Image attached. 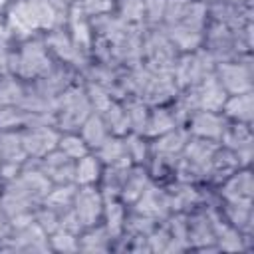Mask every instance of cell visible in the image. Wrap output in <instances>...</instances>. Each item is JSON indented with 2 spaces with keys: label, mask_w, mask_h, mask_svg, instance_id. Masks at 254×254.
<instances>
[{
  "label": "cell",
  "mask_w": 254,
  "mask_h": 254,
  "mask_svg": "<svg viewBox=\"0 0 254 254\" xmlns=\"http://www.w3.org/2000/svg\"><path fill=\"white\" fill-rule=\"evenodd\" d=\"M4 12L2 20L12 40H28L64 26L69 8L58 0H12Z\"/></svg>",
  "instance_id": "6da1fadb"
},
{
  "label": "cell",
  "mask_w": 254,
  "mask_h": 254,
  "mask_svg": "<svg viewBox=\"0 0 254 254\" xmlns=\"http://www.w3.org/2000/svg\"><path fill=\"white\" fill-rule=\"evenodd\" d=\"M20 42L18 48H12L10 73L22 81H36L52 69V54L42 36Z\"/></svg>",
  "instance_id": "7a4b0ae2"
},
{
  "label": "cell",
  "mask_w": 254,
  "mask_h": 254,
  "mask_svg": "<svg viewBox=\"0 0 254 254\" xmlns=\"http://www.w3.org/2000/svg\"><path fill=\"white\" fill-rule=\"evenodd\" d=\"M20 139L24 145V151L28 155V159H42L44 155L52 153L58 147V139H60V129L56 123H48L40 119V113L32 115V121L20 129Z\"/></svg>",
  "instance_id": "3957f363"
},
{
  "label": "cell",
  "mask_w": 254,
  "mask_h": 254,
  "mask_svg": "<svg viewBox=\"0 0 254 254\" xmlns=\"http://www.w3.org/2000/svg\"><path fill=\"white\" fill-rule=\"evenodd\" d=\"M212 73L218 85L226 91V95L252 91V65L248 58L238 56L234 60L216 62Z\"/></svg>",
  "instance_id": "277c9868"
},
{
  "label": "cell",
  "mask_w": 254,
  "mask_h": 254,
  "mask_svg": "<svg viewBox=\"0 0 254 254\" xmlns=\"http://www.w3.org/2000/svg\"><path fill=\"white\" fill-rule=\"evenodd\" d=\"M103 206H105V194L101 192L99 187H75L71 210H73L81 230L101 222Z\"/></svg>",
  "instance_id": "5b68a950"
},
{
  "label": "cell",
  "mask_w": 254,
  "mask_h": 254,
  "mask_svg": "<svg viewBox=\"0 0 254 254\" xmlns=\"http://www.w3.org/2000/svg\"><path fill=\"white\" fill-rule=\"evenodd\" d=\"M226 123L228 121L220 111H210V109H196L185 117V129L189 137L214 141V143L220 141L226 129Z\"/></svg>",
  "instance_id": "8992f818"
},
{
  "label": "cell",
  "mask_w": 254,
  "mask_h": 254,
  "mask_svg": "<svg viewBox=\"0 0 254 254\" xmlns=\"http://www.w3.org/2000/svg\"><path fill=\"white\" fill-rule=\"evenodd\" d=\"M73 165H75V161H71L58 149L44 155L36 163V167L46 175V179L52 183V187L54 185H73Z\"/></svg>",
  "instance_id": "52a82bcc"
},
{
  "label": "cell",
  "mask_w": 254,
  "mask_h": 254,
  "mask_svg": "<svg viewBox=\"0 0 254 254\" xmlns=\"http://www.w3.org/2000/svg\"><path fill=\"white\" fill-rule=\"evenodd\" d=\"M220 196L226 202H250L252 196V175L248 167H238L230 173L220 187Z\"/></svg>",
  "instance_id": "ba28073f"
},
{
  "label": "cell",
  "mask_w": 254,
  "mask_h": 254,
  "mask_svg": "<svg viewBox=\"0 0 254 254\" xmlns=\"http://www.w3.org/2000/svg\"><path fill=\"white\" fill-rule=\"evenodd\" d=\"M252 111H254V95L252 91L244 93H230L224 97L220 105V113L230 123H252Z\"/></svg>",
  "instance_id": "9c48e42d"
},
{
  "label": "cell",
  "mask_w": 254,
  "mask_h": 254,
  "mask_svg": "<svg viewBox=\"0 0 254 254\" xmlns=\"http://www.w3.org/2000/svg\"><path fill=\"white\" fill-rule=\"evenodd\" d=\"M103 163L97 159V155L91 151L75 161L73 165V185L75 187H99V181L103 177Z\"/></svg>",
  "instance_id": "30bf717a"
},
{
  "label": "cell",
  "mask_w": 254,
  "mask_h": 254,
  "mask_svg": "<svg viewBox=\"0 0 254 254\" xmlns=\"http://www.w3.org/2000/svg\"><path fill=\"white\" fill-rule=\"evenodd\" d=\"M77 133L83 137V141L87 143V147L91 151L97 149L111 135V131H109V127H107V123H105V119H103V115L99 111H91L81 121V125L77 127Z\"/></svg>",
  "instance_id": "8fae6325"
},
{
  "label": "cell",
  "mask_w": 254,
  "mask_h": 254,
  "mask_svg": "<svg viewBox=\"0 0 254 254\" xmlns=\"http://www.w3.org/2000/svg\"><path fill=\"white\" fill-rule=\"evenodd\" d=\"M189 133L185 127H173L161 135L155 137V143L151 145V151L161 155V157H173L175 153H183L185 151V145L189 141Z\"/></svg>",
  "instance_id": "7c38bea8"
},
{
  "label": "cell",
  "mask_w": 254,
  "mask_h": 254,
  "mask_svg": "<svg viewBox=\"0 0 254 254\" xmlns=\"http://www.w3.org/2000/svg\"><path fill=\"white\" fill-rule=\"evenodd\" d=\"M0 163H28V155L20 139V129H0Z\"/></svg>",
  "instance_id": "4fadbf2b"
},
{
  "label": "cell",
  "mask_w": 254,
  "mask_h": 254,
  "mask_svg": "<svg viewBox=\"0 0 254 254\" xmlns=\"http://www.w3.org/2000/svg\"><path fill=\"white\" fill-rule=\"evenodd\" d=\"M97 159L107 167V165H119V163H131L127 159L125 151V139L121 135H109L97 149H93Z\"/></svg>",
  "instance_id": "5bb4252c"
},
{
  "label": "cell",
  "mask_w": 254,
  "mask_h": 254,
  "mask_svg": "<svg viewBox=\"0 0 254 254\" xmlns=\"http://www.w3.org/2000/svg\"><path fill=\"white\" fill-rule=\"evenodd\" d=\"M56 149L62 151L71 161H77L83 155L91 153V149L87 147V143L83 141V137L77 131H60V139H58V147Z\"/></svg>",
  "instance_id": "9a60e30c"
},
{
  "label": "cell",
  "mask_w": 254,
  "mask_h": 254,
  "mask_svg": "<svg viewBox=\"0 0 254 254\" xmlns=\"http://www.w3.org/2000/svg\"><path fill=\"white\" fill-rule=\"evenodd\" d=\"M177 127V115L175 111H169L165 107H155L153 111H149V121H147V129H145V137H157L169 129Z\"/></svg>",
  "instance_id": "2e32d148"
},
{
  "label": "cell",
  "mask_w": 254,
  "mask_h": 254,
  "mask_svg": "<svg viewBox=\"0 0 254 254\" xmlns=\"http://www.w3.org/2000/svg\"><path fill=\"white\" fill-rule=\"evenodd\" d=\"M113 14L127 26H141L145 22L143 0H117Z\"/></svg>",
  "instance_id": "e0dca14e"
},
{
  "label": "cell",
  "mask_w": 254,
  "mask_h": 254,
  "mask_svg": "<svg viewBox=\"0 0 254 254\" xmlns=\"http://www.w3.org/2000/svg\"><path fill=\"white\" fill-rule=\"evenodd\" d=\"M115 2L117 0H77L73 4V8H77L83 16H87L91 20V18H97V16L111 14L115 10Z\"/></svg>",
  "instance_id": "ac0fdd59"
},
{
  "label": "cell",
  "mask_w": 254,
  "mask_h": 254,
  "mask_svg": "<svg viewBox=\"0 0 254 254\" xmlns=\"http://www.w3.org/2000/svg\"><path fill=\"white\" fill-rule=\"evenodd\" d=\"M48 244H50L52 250H65V252L79 250L77 234L69 232V230H64V228H58L52 234H48Z\"/></svg>",
  "instance_id": "d6986e66"
},
{
  "label": "cell",
  "mask_w": 254,
  "mask_h": 254,
  "mask_svg": "<svg viewBox=\"0 0 254 254\" xmlns=\"http://www.w3.org/2000/svg\"><path fill=\"white\" fill-rule=\"evenodd\" d=\"M167 0H143V10H145V22L151 26H161L163 16H165Z\"/></svg>",
  "instance_id": "ffe728a7"
},
{
  "label": "cell",
  "mask_w": 254,
  "mask_h": 254,
  "mask_svg": "<svg viewBox=\"0 0 254 254\" xmlns=\"http://www.w3.org/2000/svg\"><path fill=\"white\" fill-rule=\"evenodd\" d=\"M58 2H60V4H64L65 8H71V6H73L77 0H58Z\"/></svg>",
  "instance_id": "44dd1931"
},
{
  "label": "cell",
  "mask_w": 254,
  "mask_h": 254,
  "mask_svg": "<svg viewBox=\"0 0 254 254\" xmlns=\"http://www.w3.org/2000/svg\"><path fill=\"white\" fill-rule=\"evenodd\" d=\"M10 2H12V0H0V12H4V10L10 6Z\"/></svg>",
  "instance_id": "7402d4cb"
},
{
  "label": "cell",
  "mask_w": 254,
  "mask_h": 254,
  "mask_svg": "<svg viewBox=\"0 0 254 254\" xmlns=\"http://www.w3.org/2000/svg\"><path fill=\"white\" fill-rule=\"evenodd\" d=\"M4 30H6V24H4V20L0 18V32H4Z\"/></svg>",
  "instance_id": "603a6c76"
},
{
  "label": "cell",
  "mask_w": 254,
  "mask_h": 254,
  "mask_svg": "<svg viewBox=\"0 0 254 254\" xmlns=\"http://www.w3.org/2000/svg\"><path fill=\"white\" fill-rule=\"evenodd\" d=\"M200 2H204V4H210V2H214V0H200Z\"/></svg>",
  "instance_id": "cb8c5ba5"
},
{
  "label": "cell",
  "mask_w": 254,
  "mask_h": 254,
  "mask_svg": "<svg viewBox=\"0 0 254 254\" xmlns=\"http://www.w3.org/2000/svg\"><path fill=\"white\" fill-rule=\"evenodd\" d=\"M228 2H246V0H228Z\"/></svg>",
  "instance_id": "d4e9b609"
}]
</instances>
